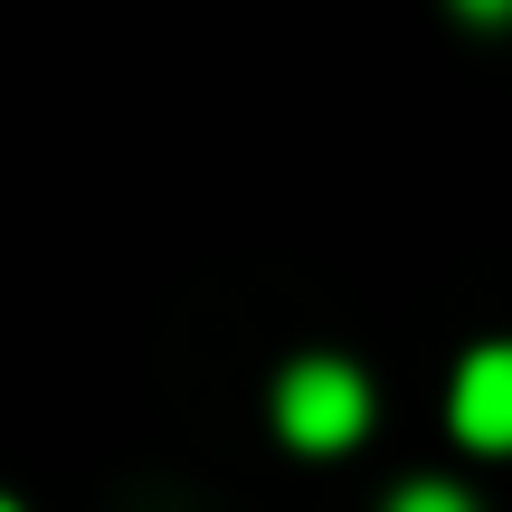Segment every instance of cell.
<instances>
[{"label":"cell","instance_id":"obj_4","mask_svg":"<svg viewBox=\"0 0 512 512\" xmlns=\"http://www.w3.org/2000/svg\"><path fill=\"white\" fill-rule=\"evenodd\" d=\"M465 10H475V19H503V10H512V0H465Z\"/></svg>","mask_w":512,"mask_h":512},{"label":"cell","instance_id":"obj_2","mask_svg":"<svg viewBox=\"0 0 512 512\" xmlns=\"http://www.w3.org/2000/svg\"><path fill=\"white\" fill-rule=\"evenodd\" d=\"M456 437L465 446H512V342L475 351L456 370Z\"/></svg>","mask_w":512,"mask_h":512},{"label":"cell","instance_id":"obj_1","mask_svg":"<svg viewBox=\"0 0 512 512\" xmlns=\"http://www.w3.org/2000/svg\"><path fill=\"white\" fill-rule=\"evenodd\" d=\"M275 427L294 446H351L370 427V389L351 361H294L285 389H275Z\"/></svg>","mask_w":512,"mask_h":512},{"label":"cell","instance_id":"obj_3","mask_svg":"<svg viewBox=\"0 0 512 512\" xmlns=\"http://www.w3.org/2000/svg\"><path fill=\"white\" fill-rule=\"evenodd\" d=\"M389 512H475V503H465L456 484H408V494L389 503Z\"/></svg>","mask_w":512,"mask_h":512},{"label":"cell","instance_id":"obj_5","mask_svg":"<svg viewBox=\"0 0 512 512\" xmlns=\"http://www.w3.org/2000/svg\"><path fill=\"white\" fill-rule=\"evenodd\" d=\"M0 512H19V503H0Z\"/></svg>","mask_w":512,"mask_h":512}]
</instances>
